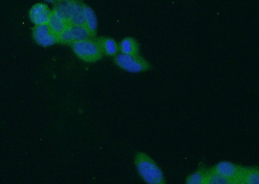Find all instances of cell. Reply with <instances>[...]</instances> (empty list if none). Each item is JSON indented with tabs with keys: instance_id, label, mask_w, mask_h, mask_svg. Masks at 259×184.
<instances>
[{
	"instance_id": "3",
	"label": "cell",
	"mask_w": 259,
	"mask_h": 184,
	"mask_svg": "<svg viewBox=\"0 0 259 184\" xmlns=\"http://www.w3.org/2000/svg\"><path fill=\"white\" fill-rule=\"evenodd\" d=\"M72 48L75 54L84 62L98 61L104 54L98 41L91 38L76 41L73 43Z\"/></svg>"
},
{
	"instance_id": "1",
	"label": "cell",
	"mask_w": 259,
	"mask_h": 184,
	"mask_svg": "<svg viewBox=\"0 0 259 184\" xmlns=\"http://www.w3.org/2000/svg\"><path fill=\"white\" fill-rule=\"evenodd\" d=\"M134 162L139 174L145 182L149 184H165L166 179L161 168L147 154L138 152Z\"/></svg>"
},
{
	"instance_id": "5",
	"label": "cell",
	"mask_w": 259,
	"mask_h": 184,
	"mask_svg": "<svg viewBox=\"0 0 259 184\" xmlns=\"http://www.w3.org/2000/svg\"><path fill=\"white\" fill-rule=\"evenodd\" d=\"M91 36L85 25H70L58 37V41L66 44H73L76 41L87 40Z\"/></svg>"
},
{
	"instance_id": "14",
	"label": "cell",
	"mask_w": 259,
	"mask_h": 184,
	"mask_svg": "<svg viewBox=\"0 0 259 184\" xmlns=\"http://www.w3.org/2000/svg\"><path fill=\"white\" fill-rule=\"evenodd\" d=\"M207 170L204 163L201 162L197 170L193 173L187 176L186 183L187 184H203Z\"/></svg>"
},
{
	"instance_id": "16",
	"label": "cell",
	"mask_w": 259,
	"mask_h": 184,
	"mask_svg": "<svg viewBox=\"0 0 259 184\" xmlns=\"http://www.w3.org/2000/svg\"><path fill=\"white\" fill-rule=\"evenodd\" d=\"M45 2H48V3H55V2H57V0H45Z\"/></svg>"
},
{
	"instance_id": "6",
	"label": "cell",
	"mask_w": 259,
	"mask_h": 184,
	"mask_svg": "<svg viewBox=\"0 0 259 184\" xmlns=\"http://www.w3.org/2000/svg\"><path fill=\"white\" fill-rule=\"evenodd\" d=\"M33 37L36 42L42 47H50L58 42V37L53 33L48 24L36 25Z\"/></svg>"
},
{
	"instance_id": "10",
	"label": "cell",
	"mask_w": 259,
	"mask_h": 184,
	"mask_svg": "<svg viewBox=\"0 0 259 184\" xmlns=\"http://www.w3.org/2000/svg\"><path fill=\"white\" fill-rule=\"evenodd\" d=\"M48 24L53 33L57 37H59L60 34L63 33L65 30L70 25L66 20L58 15L55 11H52Z\"/></svg>"
},
{
	"instance_id": "7",
	"label": "cell",
	"mask_w": 259,
	"mask_h": 184,
	"mask_svg": "<svg viewBox=\"0 0 259 184\" xmlns=\"http://www.w3.org/2000/svg\"><path fill=\"white\" fill-rule=\"evenodd\" d=\"M210 169L221 174V176L230 179L233 181V184H237V179L239 178L242 166L233 164L228 161H222Z\"/></svg>"
},
{
	"instance_id": "9",
	"label": "cell",
	"mask_w": 259,
	"mask_h": 184,
	"mask_svg": "<svg viewBox=\"0 0 259 184\" xmlns=\"http://www.w3.org/2000/svg\"><path fill=\"white\" fill-rule=\"evenodd\" d=\"M259 171L258 167H242L237 184H258Z\"/></svg>"
},
{
	"instance_id": "4",
	"label": "cell",
	"mask_w": 259,
	"mask_h": 184,
	"mask_svg": "<svg viewBox=\"0 0 259 184\" xmlns=\"http://www.w3.org/2000/svg\"><path fill=\"white\" fill-rule=\"evenodd\" d=\"M114 62L119 68L131 73L147 72L152 69L151 64L139 54H117L115 56Z\"/></svg>"
},
{
	"instance_id": "12",
	"label": "cell",
	"mask_w": 259,
	"mask_h": 184,
	"mask_svg": "<svg viewBox=\"0 0 259 184\" xmlns=\"http://www.w3.org/2000/svg\"><path fill=\"white\" fill-rule=\"evenodd\" d=\"M97 41L104 54L110 56H116L119 51V45L115 40L111 38H101Z\"/></svg>"
},
{
	"instance_id": "15",
	"label": "cell",
	"mask_w": 259,
	"mask_h": 184,
	"mask_svg": "<svg viewBox=\"0 0 259 184\" xmlns=\"http://www.w3.org/2000/svg\"><path fill=\"white\" fill-rule=\"evenodd\" d=\"M203 184H233V181L225 178L211 169H207Z\"/></svg>"
},
{
	"instance_id": "11",
	"label": "cell",
	"mask_w": 259,
	"mask_h": 184,
	"mask_svg": "<svg viewBox=\"0 0 259 184\" xmlns=\"http://www.w3.org/2000/svg\"><path fill=\"white\" fill-rule=\"evenodd\" d=\"M119 50L124 54L138 55L140 50V44L135 38L127 37L119 43Z\"/></svg>"
},
{
	"instance_id": "2",
	"label": "cell",
	"mask_w": 259,
	"mask_h": 184,
	"mask_svg": "<svg viewBox=\"0 0 259 184\" xmlns=\"http://www.w3.org/2000/svg\"><path fill=\"white\" fill-rule=\"evenodd\" d=\"M55 13L72 25H85L84 6L73 0L61 1L55 6Z\"/></svg>"
},
{
	"instance_id": "13",
	"label": "cell",
	"mask_w": 259,
	"mask_h": 184,
	"mask_svg": "<svg viewBox=\"0 0 259 184\" xmlns=\"http://www.w3.org/2000/svg\"><path fill=\"white\" fill-rule=\"evenodd\" d=\"M85 26L91 35H94L97 29V19L93 9L89 6H84Z\"/></svg>"
},
{
	"instance_id": "17",
	"label": "cell",
	"mask_w": 259,
	"mask_h": 184,
	"mask_svg": "<svg viewBox=\"0 0 259 184\" xmlns=\"http://www.w3.org/2000/svg\"><path fill=\"white\" fill-rule=\"evenodd\" d=\"M61 1H65V0H61Z\"/></svg>"
},
{
	"instance_id": "8",
	"label": "cell",
	"mask_w": 259,
	"mask_h": 184,
	"mask_svg": "<svg viewBox=\"0 0 259 184\" xmlns=\"http://www.w3.org/2000/svg\"><path fill=\"white\" fill-rule=\"evenodd\" d=\"M52 11L45 4H37L30 10L29 17L36 25L48 24Z\"/></svg>"
}]
</instances>
